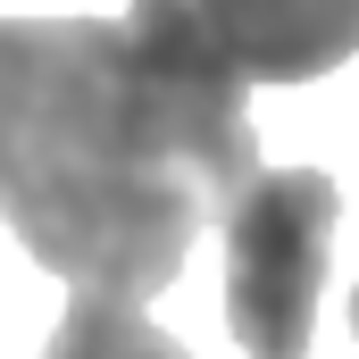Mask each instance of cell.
I'll return each mask as SVG.
<instances>
[{"label":"cell","instance_id":"obj_3","mask_svg":"<svg viewBox=\"0 0 359 359\" xmlns=\"http://www.w3.org/2000/svg\"><path fill=\"white\" fill-rule=\"evenodd\" d=\"M251 84H309L359 59V0H192Z\"/></svg>","mask_w":359,"mask_h":359},{"label":"cell","instance_id":"obj_4","mask_svg":"<svg viewBox=\"0 0 359 359\" xmlns=\"http://www.w3.org/2000/svg\"><path fill=\"white\" fill-rule=\"evenodd\" d=\"M42 359H192V351H184L168 326L142 318L134 292L76 284V292H67V318H59L50 343H42Z\"/></svg>","mask_w":359,"mask_h":359},{"label":"cell","instance_id":"obj_5","mask_svg":"<svg viewBox=\"0 0 359 359\" xmlns=\"http://www.w3.org/2000/svg\"><path fill=\"white\" fill-rule=\"evenodd\" d=\"M351 334H359V284H351Z\"/></svg>","mask_w":359,"mask_h":359},{"label":"cell","instance_id":"obj_1","mask_svg":"<svg viewBox=\"0 0 359 359\" xmlns=\"http://www.w3.org/2000/svg\"><path fill=\"white\" fill-rule=\"evenodd\" d=\"M251 176V76L192 0L0 17V217L34 268L151 301Z\"/></svg>","mask_w":359,"mask_h":359},{"label":"cell","instance_id":"obj_2","mask_svg":"<svg viewBox=\"0 0 359 359\" xmlns=\"http://www.w3.org/2000/svg\"><path fill=\"white\" fill-rule=\"evenodd\" d=\"M343 192L326 168H259L226 226V326L251 359H309Z\"/></svg>","mask_w":359,"mask_h":359}]
</instances>
